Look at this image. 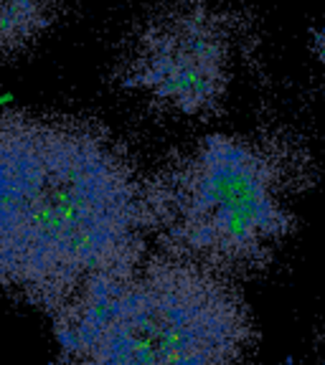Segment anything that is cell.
I'll use <instances>...</instances> for the list:
<instances>
[{"mask_svg": "<svg viewBox=\"0 0 325 365\" xmlns=\"http://www.w3.org/2000/svg\"><path fill=\"white\" fill-rule=\"evenodd\" d=\"M145 178L97 122L0 109V289L56 315L148 257Z\"/></svg>", "mask_w": 325, "mask_h": 365, "instance_id": "cell-1", "label": "cell"}, {"mask_svg": "<svg viewBox=\"0 0 325 365\" xmlns=\"http://www.w3.org/2000/svg\"><path fill=\"white\" fill-rule=\"evenodd\" d=\"M63 365H244L249 307L229 277L148 254L54 315Z\"/></svg>", "mask_w": 325, "mask_h": 365, "instance_id": "cell-2", "label": "cell"}, {"mask_svg": "<svg viewBox=\"0 0 325 365\" xmlns=\"http://www.w3.org/2000/svg\"><path fill=\"white\" fill-rule=\"evenodd\" d=\"M290 168L270 140L214 132L145 178L150 241L221 277L264 266L295 226Z\"/></svg>", "mask_w": 325, "mask_h": 365, "instance_id": "cell-3", "label": "cell"}, {"mask_svg": "<svg viewBox=\"0 0 325 365\" xmlns=\"http://www.w3.org/2000/svg\"><path fill=\"white\" fill-rule=\"evenodd\" d=\"M231 26L206 0H175L145 21L119 59L127 92L178 117H208L231 84Z\"/></svg>", "mask_w": 325, "mask_h": 365, "instance_id": "cell-4", "label": "cell"}, {"mask_svg": "<svg viewBox=\"0 0 325 365\" xmlns=\"http://www.w3.org/2000/svg\"><path fill=\"white\" fill-rule=\"evenodd\" d=\"M61 13V0H0V63L31 51Z\"/></svg>", "mask_w": 325, "mask_h": 365, "instance_id": "cell-5", "label": "cell"}]
</instances>
